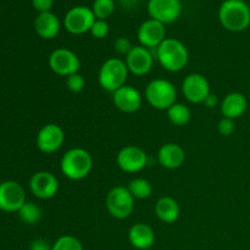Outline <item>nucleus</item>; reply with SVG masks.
I'll return each mask as SVG.
<instances>
[{
    "label": "nucleus",
    "mask_w": 250,
    "mask_h": 250,
    "mask_svg": "<svg viewBox=\"0 0 250 250\" xmlns=\"http://www.w3.org/2000/svg\"><path fill=\"white\" fill-rule=\"evenodd\" d=\"M51 249H53V246H50L45 239H42V238L34 239V241H32L31 246H29V250H51Z\"/></svg>",
    "instance_id": "473e14b6"
},
{
    "label": "nucleus",
    "mask_w": 250,
    "mask_h": 250,
    "mask_svg": "<svg viewBox=\"0 0 250 250\" xmlns=\"http://www.w3.org/2000/svg\"><path fill=\"white\" fill-rule=\"evenodd\" d=\"M129 193L133 195L134 199H148L151 194H153V186L146 178H133L129 181L128 186Z\"/></svg>",
    "instance_id": "b1692460"
},
{
    "label": "nucleus",
    "mask_w": 250,
    "mask_h": 250,
    "mask_svg": "<svg viewBox=\"0 0 250 250\" xmlns=\"http://www.w3.org/2000/svg\"><path fill=\"white\" fill-rule=\"evenodd\" d=\"M106 209L112 217L125 220L134 210V198L125 186H116L106 195Z\"/></svg>",
    "instance_id": "423d86ee"
},
{
    "label": "nucleus",
    "mask_w": 250,
    "mask_h": 250,
    "mask_svg": "<svg viewBox=\"0 0 250 250\" xmlns=\"http://www.w3.org/2000/svg\"><path fill=\"white\" fill-rule=\"evenodd\" d=\"M137 37L142 46L153 50L166 39V24L153 19L146 20L139 26Z\"/></svg>",
    "instance_id": "2eb2a0df"
},
{
    "label": "nucleus",
    "mask_w": 250,
    "mask_h": 250,
    "mask_svg": "<svg viewBox=\"0 0 250 250\" xmlns=\"http://www.w3.org/2000/svg\"><path fill=\"white\" fill-rule=\"evenodd\" d=\"M26 202V192L19 182L5 181L0 183V210L17 212Z\"/></svg>",
    "instance_id": "9b49d317"
},
{
    "label": "nucleus",
    "mask_w": 250,
    "mask_h": 250,
    "mask_svg": "<svg viewBox=\"0 0 250 250\" xmlns=\"http://www.w3.org/2000/svg\"><path fill=\"white\" fill-rule=\"evenodd\" d=\"M34 29L41 38L54 39L60 33L61 22L51 11L42 12L34 20Z\"/></svg>",
    "instance_id": "6ab92c4d"
},
{
    "label": "nucleus",
    "mask_w": 250,
    "mask_h": 250,
    "mask_svg": "<svg viewBox=\"0 0 250 250\" xmlns=\"http://www.w3.org/2000/svg\"><path fill=\"white\" fill-rule=\"evenodd\" d=\"M128 73L126 61L119 58H110L100 66L98 82L103 89L114 93L126 84Z\"/></svg>",
    "instance_id": "20e7f679"
},
{
    "label": "nucleus",
    "mask_w": 250,
    "mask_h": 250,
    "mask_svg": "<svg viewBox=\"0 0 250 250\" xmlns=\"http://www.w3.org/2000/svg\"><path fill=\"white\" fill-rule=\"evenodd\" d=\"M146 99L156 110H167L177 99V90L172 82L164 78L150 81L146 88Z\"/></svg>",
    "instance_id": "39448f33"
},
{
    "label": "nucleus",
    "mask_w": 250,
    "mask_h": 250,
    "mask_svg": "<svg viewBox=\"0 0 250 250\" xmlns=\"http://www.w3.org/2000/svg\"><path fill=\"white\" fill-rule=\"evenodd\" d=\"M133 45H132L131 41L126 37H119L116 41L114 42V49L117 54L120 55L127 56V54L132 50Z\"/></svg>",
    "instance_id": "7c9ffc66"
},
{
    "label": "nucleus",
    "mask_w": 250,
    "mask_h": 250,
    "mask_svg": "<svg viewBox=\"0 0 250 250\" xmlns=\"http://www.w3.org/2000/svg\"><path fill=\"white\" fill-rule=\"evenodd\" d=\"M155 58L161 67L168 72H180L187 66L189 60L188 49L180 39L166 38L155 49Z\"/></svg>",
    "instance_id": "f257e3e1"
},
{
    "label": "nucleus",
    "mask_w": 250,
    "mask_h": 250,
    "mask_svg": "<svg viewBox=\"0 0 250 250\" xmlns=\"http://www.w3.org/2000/svg\"><path fill=\"white\" fill-rule=\"evenodd\" d=\"M32 5L36 11L42 14V12L50 11L54 5V0H32Z\"/></svg>",
    "instance_id": "2f4dec72"
},
{
    "label": "nucleus",
    "mask_w": 250,
    "mask_h": 250,
    "mask_svg": "<svg viewBox=\"0 0 250 250\" xmlns=\"http://www.w3.org/2000/svg\"><path fill=\"white\" fill-rule=\"evenodd\" d=\"M125 61H126L129 73L142 77V76L148 75L153 68L154 55L150 49L136 45L127 54Z\"/></svg>",
    "instance_id": "dca6fc26"
},
{
    "label": "nucleus",
    "mask_w": 250,
    "mask_h": 250,
    "mask_svg": "<svg viewBox=\"0 0 250 250\" xmlns=\"http://www.w3.org/2000/svg\"><path fill=\"white\" fill-rule=\"evenodd\" d=\"M112 103L120 111L126 114H133L141 109L143 98L138 89L128 84H125L116 92L112 93Z\"/></svg>",
    "instance_id": "f3484780"
},
{
    "label": "nucleus",
    "mask_w": 250,
    "mask_h": 250,
    "mask_svg": "<svg viewBox=\"0 0 250 250\" xmlns=\"http://www.w3.org/2000/svg\"><path fill=\"white\" fill-rule=\"evenodd\" d=\"M116 1H119L125 9H134L138 6L141 0H116Z\"/></svg>",
    "instance_id": "f704fd0d"
},
{
    "label": "nucleus",
    "mask_w": 250,
    "mask_h": 250,
    "mask_svg": "<svg viewBox=\"0 0 250 250\" xmlns=\"http://www.w3.org/2000/svg\"><path fill=\"white\" fill-rule=\"evenodd\" d=\"M17 212H19L20 220L27 225H36L42 219L41 208L32 202L24 203Z\"/></svg>",
    "instance_id": "393cba45"
},
{
    "label": "nucleus",
    "mask_w": 250,
    "mask_h": 250,
    "mask_svg": "<svg viewBox=\"0 0 250 250\" xmlns=\"http://www.w3.org/2000/svg\"><path fill=\"white\" fill-rule=\"evenodd\" d=\"M95 20L97 19L92 9L80 5V6H73L66 12L62 24L68 33L80 36L90 31Z\"/></svg>",
    "instance_id": "0eeeda50"
},
{
    "label": "nucleus",
    "mask_w": 250,
    "mask_h": 250,
    "mask_svg": "<svg viewBox=\"0 0 250 250\" xmlns=\"http://www.w3.org/2000/svg\"><path fill=\"white\" fill-rule=\"evenodd\" d=\"M128 241L133 248L148 250L155 243V233L149 225L138 222L129 229Z\"/></svg>",
    "instance_id": "aec40b11"
},
{
    "label": "nucleus",
    "mask_w": 250,
    "mask_h": 250,
    "mask_svg": "<svg viewBox=\"0 0 250 250\" xmlns=\"http://www.w3.org/2000/svg\"><path fill=\"white\" fill-rule=\"evenodd\" d=\"M166 112H167L168 120L173 126H186L189 124L190 119H192L190 109L182 103H175L172 106L166 110Z\"/></svg>",
    "instance_id": "5701e85b"
},
{
    "label": "nucleus",
    "mask_w": 250,
    "mask_h": 250,
    "mask_svg": "<svg viewBox=\"0 0 250 250\" xmlns=\"http://www.w3.org/2000/svg\"><path fill=\"white\" fill-rule=\"evenodd\" d=\"M51 250H84L83 249L82 243L76 237L70 236V234H65V236L59 237L53 244V249Z\"/></svg>",
    "instance_id": "bb28decb"
},
{
    "label": "nucleus",
    "mask_w": 250,
    "mask_h": 250,
    "mask_svg": "<svg viewBox=\"0 0 250 250\" xmlns=\"http://www.w3.org/2000/svg\"><path fill=\"white\" fill-rule=\"evenodd\" d=\"M182 93L192 104H203L211 93L209 81L202 73H189L182 82Z\"/></svg>",
    "instance_id": "f8f14e48"
},
{
    "label": "nucleus",
    "mask_w": 250,
    "mask_h": 250,
    "mask_svg": "<svg viewBox=\"0 0 250 250\" xmlns=\"http://www.w3.org/2000/svg\"><path fill=\"white\" fill-rule=\"evenodd\" d=\"M244 1H246V0H244Z\"/></svg>",
    "instance_id": "c9c22d12"
},
{
    "label": "nucleus",
    "mask_w": 250,
    "mask_h": 250,
    "mask_svg": "<svg viewBox=\"0 0 250 250\" xmlns=\"http://www.w3.org/2000/svg\"><path fill=\"white\" fill-rule=\"evenodd\" d=\"M203 104H204L207 107H209V109H211V107H215L219 105V98H217L216 94H212V93H210V94L208 95L207 99L204 100V103H203Z\"/></svg>",
    "instance_id": "72a5a7b5"
},
{
    "label": "nucleus",
    "mask_w": 250,
    "mask_h": 250,
    "mask_svg": "<svg viewBox=\"0 0 250 250\" xmlns=\"http://www.w3.org/2000/svg\"><path fill=\"white\" fill-rule=\"evenodd\" d=\"M65 132L59 125L46 124L37 134V146L44 154H54L63 146Z\"/></svg>",
    "instance_id": "ddd939ff"
},
{
    "label": "nucleus",
    "mask_w": 250,
    "mask_h": 250,
    "mask_svg": "<svg viewBox=\"0 0 250 250\" xmlns=\"http://www.w3.org/2000/svg\"><path fill=\"white\" fill-rule=\"evenodd\" d=\"M249 7H250V6H249Z\"/></svg>",
    "instance_id": "e433bc0d"
},
{
    "label": "nucleus",
    "mask_w": 250,
    "mask_h": 250,
    "mask_svg": "<svg viewBox=\"0 0 250 250\" xmlns=\"http://www.w3.org/2000/svg\"><path fill=\"white\" fill-rule=\"evenodd\" d=\"M116 163L124 172L137 173L148 165V155L141 146H126L117 153Z\"/></svg>",
    "instance_id": "9d476101"
},
{
    "label": "nucleus",
    "mask_w": 250,
    "mask_h": 250,
    "mask_svg": "<svg viewBox=\"0 0 250 250\" xmlns=\"http://www.w3.org/2000/svg\"><path fill=\"white\" fill-rule=\"evenodd\" d=\"M49 67L54 73L63 77L77 73L81 61L77 54L67 48H58L49 56Z\"/></svg>",
    "instance_id": "6e6552de"
},
{
    "label": "nucleus",
    "mask_w": 250,
    "mask_h": 250,
    "mask_svg": "<svg viewBox=\"0 0 250 250\" xmlns=\"http://www.w3.org/2000/svg\"><path fill=\"white\" fill-rule=\"evenodd\" d=\"M221 114L227 119L236 120L243 116L248 109V100L246 95L239 92H232L227 94L221 102Z\"/></svg>",
    "instance_id": "412c9836"
},
{
    "label": "nucleus",
    "mask_w": 250,
    "mask_h": 250,
    "mask_svg": "<svg viewBox=\"0 0 250 250\" xmlns=\"http://www.w3.org/2000/svg\"><path fill=\"white\" fill-rule=\"evenodd\" d=\"M66 87L72 93H81L85 87V80L81 73H73V75L66 77Z\"/></svg>",
    "instance_id": "cd10ccee"
},
{
    "label": "nucleus",
    "mask_w": 250,
    "mask_h": 250,
    "mask_svg": "<svg viewBox=\"0 0 250 250\" xmlns=\"http://www.w3.org/2000/svg\"><path fill=\"white\" fill-rule=\"evenodd\" d=\"M29 189L38 199H51L59 192V181L54 173L48 171H39L31 177Z\"/></svg>",
    "instance_id": "4468645a"
},
{
    "label": "nucleus",
    "mask_w": 250,
    "mask_h": 250,
    "mask_svg": "<svg viewBox=\"0 0 250 250\" xmlns=\"http://www.w3.org/2000/svg\"><path fill=\"white\" fill-rule=\"evenodd\" d=\"M110 27L105 20H95L93 23L92 28H90V34L97 39H103L109 34Z\"/></svg>",
    "instance_id": "c85d7f7f"
},
{
    "label": "nucleus",
    "mask_w": 250,
    "mask_h": 250,
    "mask_svg": "<svg viewBox=\"0 0 250 250\" xmlns=\"http://www.w3.org/2000/svg\"><path fill=\"white\" fill-rule=\"evenodd\" d=\"M219 21L229 32H242L250 26V7L244 0H225L219 9Z\"/></svg>",
    "instance_id": "f03ea898"
},
{
    "label": "nucleus",
    "mask_w": 250,
    "mask_h": 250,
    "mask_svg": "<svg viewBox=\"0 0 250 250\" xmlns=\"http://www.w3.org/2000/svg\"><path fill=\"white\" fill-rule=\"evenodd\" d=\"M115 9H116L115 0H94L92 6L95 19L105 20V21L114 14Z\"/></svg>",
    "instance_id": "a878e982"
},
{
    "label": "nucleus",
    "mask_w": 250,
    "mask_h": 250,
    "mask_svg": "<svg viewBox=\"0 0 250 250\" xmlns=\"http://www.w3.org/2000/svg\"><path fill=\"white\" fill-rule=\"evenodd\" d=\"M155 215L165 224H175L181 215V208L172 197H161L155 204Z\"/></svg>",
    "instance_id": "4be33fe9"
},
{
    "label": "nucleus",
    "mask_w": 250,
    "mask_h": 250,
    "mask_svg": "<svg viewBox=\"0 0 250 250\" xmlns=\"http://www.w3.org/2000/svg\"><path fill=\"white\" fill-rule=\"evenodd\" d=\"M185 149L176 143H165L158 151V161L163 167L168 170L180 168L185 164Z\"/></svg>",
    "instance_id": "a211bd4d"
},
{
    "label": "nucleus",
    "mask_w": 250,
    "mask_h": 250,
    "mask_svg": "<svg viewBox=\"0 0 250 250\" xmlns=\"http://www.w3.org/2000/svg\"><path fill=\"white\" fill-rule=\"evenodd\" d=\"M146 9L150 19L164 24L177 21L182 14L181 0H148Z\"/></svg>",
    "instance_id": "1a4fd4ad"
},
{
    "label": "nucleus",
    "mask_w": 250,
    "mask_h": 250,
    "mask_svg": "<svg viewBox=\"0 0 250 250\" xmlns=\"http://www.w3.org/2000/svg\"><path fill=\"white\" fill-rule=\"evenodd\" d=\"M62 175L71 181H81L87 177L93 168V158L83 148H72L66 151L60 161Z\"/></svg>",
    "instance_id": "7ed1b4c3"
},
{
    "label": "nucleus",
    "mask_w": 250,
    "mask_h": 250,
    "mask_svg": "<svg viewBox=\"0 0 250 250\" xmlns=\"http://www.w3.org/2000/svg\"><path fill=\"white\" fill-rule=\"evenodd\" d=\"M217 131L221 136L229 137L232 136L236 131V124H234V120L227 119V117H222L221 120L217 124Z\"/></svg>",
    "instance_id": "c756f323"
}]
</instances>
